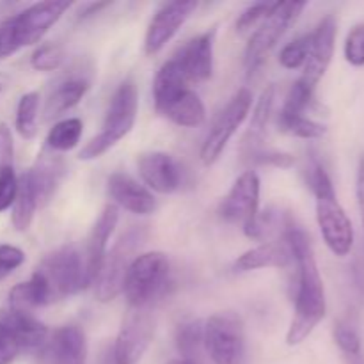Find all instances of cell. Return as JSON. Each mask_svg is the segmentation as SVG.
Returning <instances> with one entry per match:
<instances>
[{
  "mask_svg": "<svg viewBox=\"0 0 364 364\" xmlns=\"http://www.w3.org/2000/svg\"><path fill=\"white\" fill-rule=\"evenodd\" d=\"M283 240L290 247L295 267H297L295 311L290 329L287 333V343L295 347V345H301L322 322L327 311V302L323 281L308 233L288 219L284 223Z\"/></svg>",
  "mask_w": 364,
  "mask_h": 364,
  "instance_id": "obj_1",
  "label": "cell"
},
{
  "mask_svg": "<svg viewBox=\"0 0 364 364\" xmlns=\"http://www.w3.org/2000/svg\"><path fill=\"white\" fill-rule=\"evenodd\" d=\"M308 183L316 198V220L323 242L334 255L343 258L354 247V226L338 203L333 180L320 162H313L309 167Z\"/></svg>",
  "mask_w": 364,
  "mask_h": 364,
  "instance_id": "obj_2",
  "label": "cell"
},
{
  "mask_svg": "<svg viewBox=\"0 0 364 364\" xmlns=\"http://www.w3.org/2000/svg\"><path fill=\"white\" fill-rule=\"evenodd\" d=\"M137 107V87H135L132 80H124L116 89L112 98H110L109 109H107L105 119H103L102 132L82 148V151L78 153V159H100L103 153H107L112 146H116L121 139L127 137L135 124Z\"/></svg>",
  "mask_w": 364,
  "mask_h": 364,
  "instance_id": "obj_3",
  "label": "cell"
},
{
  "mask_svg": "<svg viewBox=\"0 0 364 364\" xmlns=\"http://www.w3.org/2000/svg\"><path fill=\"white\" fill-rule=\"evenodd\" d=\"M169 269V258L160 251L135 256L123 284L128 306L130 308H151L153 302L166 290Z\"/></svg>",
  "mask_w": 364,
  "mask_h": 364,
  "instance_id": "obj_4",
  "label": "cell"
},
{
  "mask_svg": "<svg viewBox=\"0 0 364 364\" xmlns=\"http://www.w3.org/2000/svg\"><path fill=\"white\" fill-rule=\"evenodd\" d=\"M146 240L144 228H132L128 230L119 240L116 242L112 249L105 255L102 265H100L98 274H96L92 287H95V295L100 302H110L123 291L124 277H127L128 269L134 262V255L139 251L142 242Z\"/></svg>",
  "mask_w": 364,
  "mask_h": 364,
  "instance_id": "obj_5",
  "label": "cell"
},
{
  "mask_svg": "<svg viewBox=\"0 0 364 364\" xmlns=\"http://www.w3.org/2000/svg\"><path fill=\"white\" fill-rule=\"evenodd\" d=\"M203 348L213 364H245L244 323L235 313H217L205 322Z\"/></svg>",
  "mask_w": 364,
  "mask_h": 364,
  "instance_id": "obj_6",
  "label": "cell"
},
{
  "mask_svg": "<svg viewBox=\"0 0 364 364\" xmlns=\"http://www.w3.org/2000/svg\"><path fill=\"white\" fill-rule=\"evenodd\" d=\"M304 9L306 2H274L272 11L252 32L247 48H245V68H247L249 77H252L262 68L270 50L297 21Z\"/></svg>",
  "mask_w": 364,
  "mask_h": 364,
  "instance_id": "obj_7",
  "label": "cell"
},
{
  "mask_svg": "<svg viewBox=\"0 0 364 364\" xmlns=\"http://www.w3.org/2000/svg\"><path fill=\"white\" fill-rule=\"evenodd\" d=\"M226 223L242 224L249 238H263L262 213H259V178L255 171H245L233 183L219 208Z\"/></svg>",
  "mask_w": 364,
  "mask_h": 364,
  "instance_id": "obj_8",
  "label": "cell"
},
{
  "mask_svg": "<svg viewBox=\"0 0 364 364\" xmlns=\"http://www.w3.org/2000/svg\"><path fill=\"white\" fill-rule=\"evenodd\" d=\"M36 270L48 284L53 302L71 297L91 284L85 272L84 256H80L73 245H64L53 251Z\"/></svg>",
  "mask_w": 364,
  "mask_h": 364,
  "instance_id": "obj_9",
  "label": "cell"
},
{
  "mask_svg": "<svg viewBox=\"0 0 364 364\" xmlns=\"http://www.w3.org/2000/svg\"><path fill=\"white\" fill-rule=\"evenodd\" d=\"M251 107L252 92L247 87H244L220 110L201 146V160L205 166H213L220 159L230 139L233 137L235 132L240 128V124L247 117Z\"/></svg>",
  "mask_w": 364,
  "mask_h": 364,
  "instance_id": "obj_10",
  "label": "cell"
},
{
  "mask_svg": "<svg viewBox=\"0 0 364 364\" xmlns=\"http://www.w3.org/2000/svg\"><path fill=\"white\" fill-rule=\"evenodd\" d=\"M155 336V316L151 308H128L123 318L112 358L116 364H139Z\"/></svg>",
  "mask_w": 364,
  "mask_h": 364,
  "instance_id": "obj_11",
  "label": "cell"
},
{
  "mask_svg": "<svg viewBox=\"0 0 364 364\" xmlns=\"http://www.w3.org/2000/svg\"><path fill=\"white\" fill-rule=\"evenodd\" d=\"M70 6L71 4L66 0H48L34 4L16 16L9 18L18 48L41 41L43 36L60 20Z\"/></svg>",
  "mask_w": 364,
  "mask_h": 364,
  "instance_id": "obj_12",
  "label": "cell"
},
{
  "mask_svg": "<svg viewBox=\"0 0 364 364\" xmlns=\"http://www.w3.org/2000/svg\"><path fill=\"white\" fill-rule=\"evenodd\" d=\"M198 9V2L194 0H183V2H169L164 4L149 23L148 32L144 38V50L148 55L159 53L171 39L174 38L181 25L192 16V13Z\"/></svg>",
  "mask_w": 364,
  "mask_h": 364,
  "instance_id": "obj_13",
  "label": "cell"
},
{
  "mask_svg": "<svg viewBox=\"0 0 364 364\" xmlns=\"http://www.w3.org/2000/svg\"><path fill=\"white\" fill-rule=\"evenodd\" d=\"M87 341L77 326H64L48 334L45 345L38 352L39 364H85Z\"/></svg>",
  "mask_w": 364,
  "mask_h": 364,
  "instance_id": "obj_14",
  "label": "cell"
},
{
  "mask_svg": "<svg viewBox=\"0 0 364 364\" xmlns=\"http://www.w3.org/2000/svg\"><path fill=\"white\" fill-rule=\"evenodd\" d=\"M336 18L326 16L311 32V48H309L308 60L304 64V73H302L301 80L306 85L315 89L318 82L322 80L326 75L327 68H329L331 60L334 55V45H336Z\"/></svg>",
  "mask_w": 364,
  "mask_h": 364,
  "instance_id": "obj_15",
  "label": "cell"
},
{
  "mask_svg": "<svg viewBox=\"0 0 364 364\" xmlns=\"http://www.w3.org/2000/svg\"><path fill=\"white\" fill-rule=\"evenodd\" d=\"M213 36L215 32H205L185 43L174 60L188 84H203L213 73Z\"/></svg>",
  "mask_w": 364,
  "mask_h": 364,
  "instance_id": "obj_16",
  "label": "cell"
},
{
  "mask_svg": "<svg viewBox=\"0 0 364 364\" xmlns=\"http://www.w3.org/2000/svg\"><path fill=\"white\" fill-rule=\"evenodd\" d=\"M142 180L160 194H173L181 185V171L176 160L164 151H151L141 155L137 162Z\"/></svg>",
  "mask_w": 364,
  "mask_h": 364,
  "instance_id": "obj_17",
  "label": "cell"
},
{
  "mask_svg": "<svg viewBox=\"0 0 364 364\" xmlns=\"http://www.w3.org/2000/svg\"><path fill=\"white\" fill-rule=\"evenodd\" d=\"M107 185H109V196L114 201L112 205L121 206L137 215H148L155 212L156 201L151 192L128 174L114 173Z\"/></svg>",
  "mask_w": 364,
  "mask_h": 364,
  "instance_id": "obj_18",
  "label": "cell"
},
{
  "mask_svg": "<svg viewBox=\"0 0 364 364\" xmlns=\"http://www.w3.org/2000/svg\"><path fill=\"white\" fill-rule=\"evenodd\" d=\"M117 220H119V212H117L116 205H107L103 208V212L100 213L98 220L92 226L91 233H89L87 245H85V272H87L89 283L92 284L96 274H98L100 265H102L103 258L107 255V244H109L110 235L114 233L117 226Z\"/></svg>",
  "mask_w": 364,
  "mask_h": 364,
  "instance_id": "obj_19",
  "label": "cell"
},
{
  "mask_svg": "<svg viewBox=\"0 0 364 364\" xmlns=\"http://www.w3.org/2000/svg\"><path fill=\"white\" fill-rule=\"evenodd\" d=\"M0 323L14 338L21 352H36L38 354L50 334L45 323L34 318L31 313L16 311V309L4 311L0 315Z\"/></svg>",
  "mask_w": 364,
  "mask_h": 364,
  "instance_id": "obj_20",
  "label": "cell"
},
{
  "mask_svg": "<svg viewBox=\"0 0 364 364\" xmlns=\"http://www.w3.org/2000/svg\"><path fill=\"white\" fill-rule=\"evenodd\" d=\"M64 173H66V167L59 155H55L53 151H46V149L41 151V155H38L34 167L27 171V176L34 188L39 206L48 203L55 196Z\"/></svg>",
  "mask_w": 364,
  "mask_h": 364,
  "instance_id": "obj_21",
  "label": "cell"
},
{
  "mask_svg": "<svg viewBox=\"0 0 364 364\" xmlns=\"http://www.w3.org/2000/svg\"><path fill=\"white\" fill-rule=\"evenodd\" d=\"M294 262L287 242H265L255 249H249L238 256L233 263L235 272H251L258 269H287Z\"/></svg>",
  "mask_w": 364,
  "mask_h": 364,
  "instance_id": "obj_22",
  "label": "cell"
},
{
  "mask_svg": "<svg viewBox=\"0 0 364 364\" xmlns=\"http://www.w3.org/2000/svg\"><path fill=\"white\" fill-rule=\"evenodd\" d=\"M52 291L38 270L32 274L31 279L16 284L9 291V306L11 309H16V311L31 313V309L43 308V306L52 304Z\"/></svg>",
  "mask_w": 364,
  "mask_h": 364,
  "instance_id": "obj_23",
  "label": "cell"
},
{
  "mask_svg": "<svg viewBox=\"0 0 364 364\" xmlns=\"http://www.w3.org/2000/svg\"><path fill=\"white\" fill-rule=\"evenodd\" d=\"M160 114L169 121H173L174 124H178V127L185 128L199 127L206 117L205 105H203L201 98L192 89H185L173 102L167 103Z\"/></svg>",
  "mask_w": 364,
  "mask_h": 364,
  "instance_id": "obj_24",
  "label": "cell"
},
{
  "mask_svg": "<svg viewBox=\"0 0 364 364\" xmlns=\"http://www.w3.org/2000/svg\"><path fill=\"white\" fill-rule=\"evenodd\" d=\"M185 89L191 87H188L187 78L183 77L176 60L171 59L164 63L156 73L155 82H153V100H155L156 112H162L164 107L173 102Z\"/></svg>",
  "mask_w": 364,
  "mask_h": 364,
  "instance_id": "obj_25",
  "label": "cell"
},
{
  "mask_svg": "<svg viewBox=\"0 0 364 364\" xmlns=\"http://www.w3.org/2000/svg\"><path fill=\"white\" fill-rule=\"evenodd\" d=\"M87 91L89 82L84 80V78H70V80L57 85L55 91L46 100L45 119H53V117H59L66 110L73 109Z\"/></svg>",
  "mask_w": 364,
  "mask_h": 364,
  "instance_id": "obj_26",
  "label": "cell"
},
{
  "mask_svg": "<svg viewBox=\"0 0 364 364\" xmlns=\"http://www.w3.org/2000/svg\"><path fill=\"white\" fill-rule=\"evenodd\" d=\"M38 206V198H36L27 173L21 174V178H18V192L13 203V213H11V223H13L14 230L27 231L31 228Z\"/></svg>",
  "mask_w": 364,
  "mask_h": 364,
  "instance_id": "obj_27",
  "label": "cell"
},
{
  "mask_svg": "<svg viewBox=\"0 0 364 364\" xmlns=\"http://www.w3.org/2000/svg\"><path fill=\"white\" fill-rule=\"evenodd\" d=\"M82 128H84V124L78 117H68V119L59 121L50 128L46 146L53 153L70 151L80 142Z\"/></svg>",
  "mask_w": 364,
  "mask_h": 364,
  "instance_id": "obj_28",
  "label": "cell"
},
{
  "mask_svg": "<svg viewBox=\"0 0 364 364\" xmlns=\"http://www.w3.org/2000/svg\"><path fill=\"white\" fill-rule=\"evenodd\" d=\"M203 331H205V322L201 320H185L176 329V347L181 359L196 363L199 352L203 348Z\"/></svg>",
  "mask_w": 364,
  "mask_h": 364,
  "instance_id": "obj_29",
  "label": "cell"
},
{
  "mask_svg": "<svg viewBox=\"0 0 364 364\" xmlns=\"http://www.w3.org/2000/svg\"><path fill=\"white\" fill-rule=\"evenodd\" d=\"M274 100H276V87L269 85L256 102L251 119V130H249V141H245L244 146H258L262 142L267 123H269V117L274 109Z\"/></svg>",
  "mask_w": 364,
  "mask_h": 364,
  "instance_id": "obj_30",
  "label": "cell"
},
{
  "mask_svg": "<svg viewBox=\"0 0 364 364\" xmlns=\"http://www.w3.org/2000/svg\"><path fill=\"white\" fill-rule=\"evenodd\" d=\"M39 95L27 92L20 98L16 107V130L23 139H34L38 134Z\"/></svg>",
  "mask_w": 364,
  "mask_h": 364,
  "instance_id": "obj_31",
  "label": "cell"
},
{
  "mask_svg": "<svg viewBox=\"0 0 364 364\" xmlns=\"http://www.w3.org/2000/svg\"><path fill=\"white\" fill-rule=\"evenodd\" d=\"M316 107H318V103L315 100V89L306 85L299 78L288 91L281 114H284V116H304L306 110L316 109Z\"/></svg>",
  "mask_w": 364,
  "mask_h": 364,
  "instance_id": "obj_32",
  "label": "cell"
},
{
  "mask_svg": "<svg viewBox=\"0 0 364 364\" xmlns=\"http://www.w3.org/2000/svg\"><path fill=\"white\" fill-rule=\"evenodd\" d=\"M279 130L288 135H294L299 139H322L327 134V128L322 123L309 119L306 116H284L279 114Z\"/></svg>",
  "mask_w": 364,
  "mask_h": 364,
  "instance_id": "obj_33",
  "label": "cell"
},
{
  "mask_svg": "<svg viewBox=\"0 0 364 364\" xmlns=\"http://www.w3.org/2000/svg\"><path fill=\"white\" fill-rule=\"evenodd\" d=\"M334 341L340 347V350L343 352L348 364H364L361 336H359L354 327L348 326V323H336V327H334Z\"/></svg>",
  "mask_w": 364,
  "mask_h": 364,
  "instance_id": "obj_34",
  "label": "cell"
},
{
  "mask_svg": "<svg viewBox=\"0 0 364 364\" xmlns=\"http://www.w3.org/2000/svg\"><path fill=\"white\" fill-rule=\"evenodd\" d=\"M309 48H311V34H304L301 38L294 39L288 43L279 53V63L281 66L287 70H297V68L304 66L308 60Z\"/></svg>",
  "mask_w": 364,
  "mask_h": 364,
  "instance_id": "obj_35",
  "label": "cell"
},
{
  "mask_svg": "<svg viewBox=\"0 0 364 364\" xmlns=\"http://www.w3.org/2000/svg\"><path fill=\"white\" fill-rule=\"evenodd\" d=\"M245 159L255 166H272L288 169L295 164V159L288 153L276 151V149H263L262 146H245Z\"/></svg>",
  "mask_w": 364,
  "mask_h": 364,
  "instance_id": "obj_36",
  "label": "cell"
},
{
  "mask_svg": "<svg viewBox=\"0 0 364 364\" xmlns=\"http://www.w3.org/2000/svg\"><path fill=\"white\" fill-rule=\"evenodd\" d=\"M64 52L59 45H41L31 57V66L38 71H53L63 64Z\"/></svg>",
  "mask_w": 364,
  "mask_h": 364,
  "instance_id": "obj_37",
  "label": "cell"
},
{
  "mask_svg": "<svg viewBox=\"0 0 364 364\" xmlns=\"http://www.w3.org/2000/svg\"><path fill=\"white\" fill-rule=\"evenodd\" d=\"M345 59L355 68L364 66V23L355 25L345 39Z\"/></svg>",
  "mask_w": 364,
  "mask_h": 364,
  "instance_id": "obj_38",
  "label": "cell"
},
{
  "mask_svg": "<svg viewBox=\"0 0 364 364\" xmlns=\"http://www.w3.org/2000/svg\"><path fill=\"white\" fill-rule=\"evenodd\" d=\"M272 6L274 2H258L249 6L237 20V31L240 34H244V32H249L255 27H258L269 16V13L272 11Z\"/></svg>",
  "mask_w": 364,
  "mask_h": 364,
  "instance_id": "obj_39",
  "label": "cell"
},
{
  "mask_svg": "<svg viewBox=\"0 0 364 364\" xmlns=\"http://www.w3.org/2000/svg\"><path fill=\"white\" fill-rule=\"evenodd\" d=\"M23 262L25 255L21 249L9 244L0 245V283H2L7 276H11L18 267L23 265Z\"/></svg>",
  "mask_w": 364,
  "mask_h": 364,
  "instance_id": "obj_40",
  "label": "cell"
},
{
  "mask_svg": "<svg viewBox=\"0 0 364 364\" xmlns=\"http://www.w3.org/2000/svg\"><path fill=\"white\" fill-rule=\"evenodd\" d=\"M18 192V178L14 169H6L0 173V212H6L11 208L16 199Z\"/></svg>",
  "mask_w": 364,
  "mask_h": 364,
  "instance_id": "obj_41",
  "label": "cell"
},
{
  "mask_svg": "<svg viewBox=\"0 0 364 364\" xmlns=\"http://www.w3.org/2000/svg\"><path fill=\"white\" fill-rule=\"evenodd\" d=\"M13 135L6 123H0V173L6 169H13Z\"/></svg>",
  "mask_w": 364,
  "mask_h": 364,
  "instance_id": "obj_42",
  "label": "cell"
},
{
  "mask_svg": "<svg viewBox=\"0 0 364 364\" xmlns=\"http://www.w3.org/2000/svg\"><path fill=\"white\" fill-rule=\"evenodd\" d=\"M16 39H14L13 27H11V20L7 18L6 21L0 23V59H6V57H11L13 53L18 52Z\"/></svg>",
  "mask_w": 364,
  "mask_h": 364,
  "instance_id": "obj_43",
  "label": "cell"
},
{
  "mask_svg": "<svg viewBox=\"0 0 364 364\" xmlns=\"http://www.w3.org/2000/svg\"><path fill=\"white\" fill-rule=\"evenodd\" d=\"M358 201H359V210H361L363 226H364V159L361 166H359V173H358Z\"/></svg>",
  "mask_w": 364,
  "mask_h": 364,
  "instance_id": "obj_44",
  "label": "cell"
},
{
  "mask_svg": "<svg viewBox=\"0 0 364 364\" xmlns=\"http://www.w3.org/2000/svg\"><path fill=\"white\" fill-rule=\"evenodd\" d=\"M100 364H116V361H114V358H112V350H110V348L105 352V354H103Z\"/></svg>",
  "mask_w": 364,
  "mask_h": 364,
  "instance_id": "obj_45",
  "label": "cell"
},
{
  "mask_svg": "<svg viewBox=\"0 0 364 364\" xmlns=\"http://www.w3.org/2000/svg\"><path fill=\"white\" fill-rule=\"evenodd\" d=\"M167 364H198V363L187 361V359H174V361H171V363H167Z\"/></svg>",
  "mask_w": 364,
  "mask_h": 364,
  "instance_id": "obj_46",
  "label": "cell"
},
{
  "mask_svg": "<svg viewBox=\"0 0 364 364\" xmlns=\"http://www.w3.org/2000/svg\"><path fill=\"white\" fill-rule=\"evenodd\" d=\"M4 85H6V80H4V77H0V92L4 91Z\"/></svg>",
  "mask_w": 364,
  "mask_h": 364,
  "instance_id": "obj_47",
  "label": "cell"
}]
</instances>
